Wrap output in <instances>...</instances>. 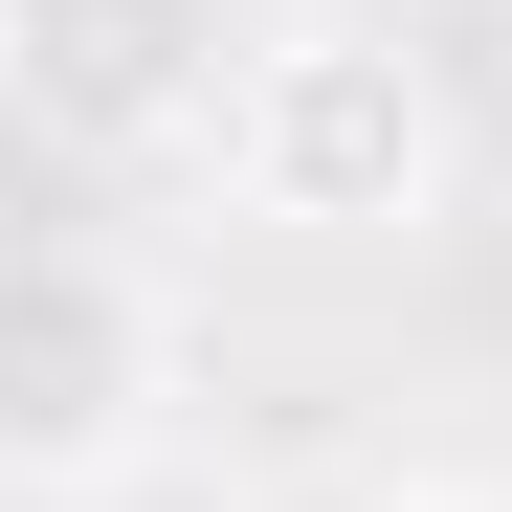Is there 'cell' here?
Segmentation results:
<instances>
[{"mask_svg":"<svg viewBox=\"0 0 512 512\" xmlns=\"http://www.w3.org/2000/svg\"><path fill=\"white\" fill-rule=\"evenodd\" d=\"M179 423V312L112 245H0V490H112Z\"/></svg>","mask_w":512,"mask_h":512,"instance_id":"obj_2","label":"cell"},{"mask_svg":"<svg viewBox=\"0 0 512 512\" xmlns=\"http://www.w3.org/2000/svg\"><path fill=\"white\" fill-rule=\"evenodd\" d=\"M223 179H245V223H290V245H423V223H446V90H423V45L268 23V45H245V112H223Z\"/></svg>","mask_w":512,"mask_h":512,"instance_id":"obj_1","label":"cell"},{"mask_svg":"<svg viewBox=\"0 0 512 512\" xmlns=\"http://www.w3.org/2000/svg\"><path fill=\"white\" fill-rule=\"evenodd\" d=\"M0 112L45 156H201L245 112V23L223 0H0Z\"/></svg>","mask_w":512,"mask_h":512,"instance_id":"obj_3","label":"cell"},{"mask_svg":"<svg viewBox=\"0 0 512 512\" xmlns=\"http://www.w3.org/2000/svg\"><path fill=\"white\" fill-rule=\"evenodd\" d=\"M423 512H490V490H423Z\"/></svg>","mask_w":512,"mask_h":512,"instance_id":"obj_4","label":"cell"}]
</instances>
